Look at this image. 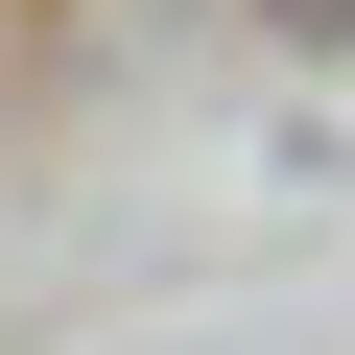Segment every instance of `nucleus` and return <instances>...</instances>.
I'll use <instances>...</instances> for the list:
<instances>
[{"label": "nucleus", "instance_id": "f257e3e1", "mask_svg": "<svg viewBox=\"0 0 355 355\" xmlns=\"http://www.w3.org/2000/svg\"><path fill=\"white\" fill-rule=\"evenodd\" d=\"M284 24H308V48H355V0H284Z\"/></svg>", "mask_w": 355, "mask_h": 355}]
</instances>
